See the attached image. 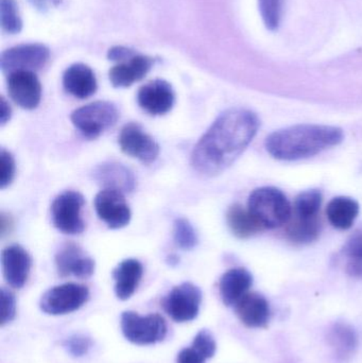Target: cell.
Here are the masks:
<instances>
[{
    "label": "cell",
    "mask_w": 362,
    "mask_h": 363,
    "mask_svg": "<svg viewBox=\"0 0 362 363\" xmlns=\"http://www.w3.org/2000/svg\"><path fill=\"white\" fill-rule=\"evenodd\" d=\"M259 119L244 108L222 113L196 145L191 164L204 177H214L229 168L256 135Z\"/></svg>",
    "instance_id": "obj_1"
},
{
    "label": "cell",
    "mask_w": 362,
    "mask_h": 363,
    "mask_svg": "<svg viewBox=\"0 0 362 363\" xmlns=\"http://www.w3.org/2000/svg\"><path fill=\"white\" fill-rule=\"evenodd\" d=\"M344 140L341 129L329 125H299L278 130L266 140L268 152L281 161L314 157Z\"/></svg>",
    "instance_id": "obj_2"
},
{
    "label": "cell",
    "mask_w": 362,
    "mask_h": 363,
    "mask_svg": "<svg viewBox=\"0 0 362 363\" xmlns=\"http://www.w3.org/2000/svg\"><path fill=\"white\" fill-rule=\"evenodd\" d=\"M248 209L263 228H276L290 220V203L278 188L255 189L249 198Z\"/></svg>",
    "instance_id": "obj_3"
},
{
    "label": "cell",
    "mask_w": 362,
    "mask_h": 363,
    "mask_svg": "<svg viewBox=\"0 0 362 363\" xmlns=\"http://www.w3.org/2000/svg\"><path fill=\"white\" fill-rule=\"evenodd\" d=\"M119 112L114 104L97 101L74 111L72 121L84 138L94 140L112 128L118 121Z\"/></svg>",
    "instance_id": "obj_4"
},
{
    "label": "cell",
    "mask_w": 362,
    "mask_h": 363,
    "mask_svg": "<svg viewBox=\"0 0 362 363\" xmlns=\"http://www.w3.org/2000/svg\"><path fill=\"white\" fill-rule=\"evenodd\" d=\"M121 330L128 341L137 345H154L167 334L165 320L157 313L140 317L134 311L121 315Z\"/></svg>",
    "instance_id": "obj_5"
},
{
    "label": "cell",
    "mask_w": 362,
    "mask_h": 363,
    "mask_svg": "<svg viewBox=\"0 0 362 363\" xmlns=\"http://www.w3.org/2000/svg\"><path fill=\"white\" fill-rule=\"evenodd\" d=\"M84 204V196L80 192L72 190L62 192L51 205L53 225L65 234H81L85 228L84 221L81 217Z\"/></svg>",
    "instance_id": "obj_6"
},
{
    "label": "cell",
    "mask_w": 362,
    "mask_h": 363,
    "mask_svg": "<svg viewBox=\"0 0 362 363\" xmlns=\"http://www.w3.org/2000/svg\"><path fill=\"white\" fill-rule=\"evenodd\" d=\"M89 298V288L79 284H64L43 294L40 307L51 315H67L83 306Z\"/></svg>",
    "instance_id": "obj_7"
},
{
    "label": "cell",
    "mask_w": 362,
    "mask_h": 363,
    "mask_svg": "<svg viewBox=\"0 0 362 363\" xmlns=\"http://www.w3.org/2000/svg\"><path fill=\"white\" fill-rule=\"evenodd\" d=\"M50 57V51L42 44H25L13 47L2 52L0 67L6 74L16 72L42 69Z\"/></svg>",
    "instance_id": "obj_8"
},
{
    "label": "cell",
    "mask_w": 362,
    "mask_h": 363,
    "mask_svg": "<svg viewBox=\"0 0 362 363\" xmlns=\"http://www.w3.org/2000/svg\"><path fill=\"white\" fill-rule=\"evenodd\" d=\"M201 302V290L193 284L183 283L164 298L163 307L172 320L184 323L197 318Z\"/></svg>",
    "instance_id": "obj_9"
},
{
    "label": "cell",
    "mask_w": 362,
    "mask_h": 363,
    "mask_svg": "<svg viewBox=\"0 0 362 363\" xmlns=\"http://www.w3.org/2000/svg\"><path fill=\"white\" fill-rule=\"evenodd\" d=\"M119 146L125 155L144 164H151L159 155V146L137 123L125 125L118 138Z\"/></svg>",
    "instance_id": "obj_10"
},
{
    "label": "cell",
    "mask_w": 362,
    "mask_h": 363,
    "mask_svg": "<svg viewBox=\"0 0 362 363\" xmlns=\"http://www.w3.org/2000/svg\"><path fill=\"white\" fill-rule=\"evenodd\" d=\"M95 209L98 217L113 230L125 228L131 220V209L123 192L118 190H101L96 196Z\"/></svg>",
    "instance_id": "obj_11"
},
{
    "label": "cell",
    "mask_w": 362,
    "mask_h": 363,
    "mask_svg": "<svg viewBox=\"0 0 362 363\" xmlns=\"http://www.w3.org/2000/svg\"><path fill=\"white\" fill-rule=\"evenodd\" d=\"M8 91L13 101L25 110L38 108L42 98V85L33 72L9 74Z\"/></svg>",
    "instance_id": "obj_12"
},
{
    "label": "cell",
    "mask_w": 362,
    "mask_h": 363,
    "mask_svg": "<svg viewBox=\"0 0 362 363\" xmlns=\"http://www.w3.org/2000/svg\"><path fill=\"white\" fill-rule=\"evenodd\" d=\"M55 266L60 277L89 279L95 272V262L87 256L78 245L68 242L64 245L55 256Z\"/></svg>",
    "instance_id": "obj_13"
},
{
    "label": "cell",
    "mask_w": 362,
    "mask_h": 363,
    "mask_svg": "<svg viewBox=\"0 0 362 363\" xmlns=\"http://www.w3.org/2000/svg\"><path fill=\"white\" fill-rule=\"evenodd\" d=\"M137 102L142 110L149 114L159 116L171 110L174 104V91L165 80H153L140 87Z\"/></svg>",
    "instance_id": "obj_14"
},
{
    "label": "cell",
    "mask_w": 362,
    "mask_h": 363,
    "mask_svg": "<svg viewBox=\"0 0 362 363\" xmlns=\"http://www.w3.org/2000/svg\"><path fill=\"white\" fill-rule=\"evenodd\" d=\"M2 272L11 287L21 289L29 277L31 258L21 245H10L2 251Z\"/></svg>",
    "instance_id": "obj_15"
},
{
    "label": "cell",
    "mask_w": 362,
    "mask_h": 363,
    "mask_svg": "<svg viewBox=\"0 0 362 363\" xmlns=\"http://www.w3.org/2000/svg\"><path fill=\"white\" fill-rule=\"evenodd\" d=\"M152 65L153 60L151 57L135 52L132 57L114 66L110 70L108 78L114 87H129L144 79Z\"/></svg>",
    "instance_id": "obj_16"
},
{
    "label": "cell",
    "mask_w": 362,
    "mask_h": 363,
    "mask_svg": "<svg viewBox=\"0 0 362 363\" xmlns=\"http://www.w3.org/2000/svg\"><path fill=\"white\" fill-rule=\"evenodd\" d=\"M234 307L238 319L248 328H264L269 323V303L261 294L248 292Z\"/></svg>",
    "instance_id": "obj_17"
},
{
    "label": "cell",
    "mask_w": 362,
    "mask_h": 363,
    "mask_svg": "<svg viewBox=\"0 0 362 363\" xmlns=\"http://www.w3.org/2000/svg\"><path fill=\"white\" fill-rule=\"evenodd\" d=\"M63 85L68 94L79 99L91 97L98 87L97 79L93 70L82 63L74 64L66 69Z\"/></svg>",
    "instance_id": "obj_18"
},
{
    "label": "cell",
    "mask_w": 362,
    "mask_h": 363,
    "mask_svg": "<svg viewBox=\"0 0 362 363\" xmlns=\"http://www.w3.org/2000/svg\"><path fill=\"white\" fill-rule=\"evenodd\" d=\"M94 179L103 189L131 192L135 187L133 174L121 164L106 163L98 166L94 172Z\"/></svg>",
    "instance_id": "obj_19"
},
{
    "label": "cell",
    "mask_w": 362,
    "mask_h": 363,
    "mask_svg": "<svg viewBox=\"0 0 362 363\" xmlns=\"http://www.w3.org/2000/svg\"><path fill=\"white\" fill-rule=\"evenodd\" d=\"M252 275L244 269H232L220 279V296L227 306H235L252 286Z\"/></svg>",
    "instance_id": "obj_20"
},
{
    "label": "cell",
    "mask_w": 362,
    "mask_h": 363,
    "mask_svg": "<svg viewBox=\"0 0 362 363\" xmlns=\"http://www.w3.org/2000/svg\"><path fill=\"white\" fill-rule=\"evenodd\" d=\"M142 277V266L138 260L125 259L113 270L115 279V294L121 301L133 296Z\"/></svg>",
    "instance_id": "obj_21"
},
{
    "label": "cell",
    "mask_w": 362,
    "mask_h": 363,
    "mask_svg": "<svg viewBox=\"0 0 362 363\" xmlns=\"http://www.w3.org/2000/svg\"><path fill=\"white\" fill-rule=\"evenodd\" d=\"M327 213L332 225L338 230H349L358 216L359 205L348 196H338L329 202Z\"/></svg>",
    "instance_id": "obj_22"
},
{
    "label": "cell",
    "mask_w": 362,
    "mask_h": 363,
    "mask_svg": "<svg viewBox=\"0 0 362 363\" xmlns=\"http://www.w3.org/2000/svg\"><path fill=\"white\" fill-rule=\"evenodd\" d=\"M230 230L238 238H249L263 230V226L256 221L249 209L240 205L230 207L227 215Z\"/></svg>",
    "instance_id": "obj_23"
},
{
    "label": "cell",
    "mask_w": 362,
    "mask_h": 363,
    "mask_svg": "<svg viewBox=\"0 0 362 363\" xmlns=\"http://www.w3.org/2000/svg\"><path fill=\"white\" fill-rule=\"evenodd\" d=\"M327 339H329V345L335 350L338 359H348L356 350V333L346 324H335L329 330Z\"/></svg>",
    "instance_id": "obj_24"
},
{
    "label": "cell",
    "mask_w": 362,
    "mask_h": 363,
    "mask_svg": "<svg viewBox=\"0 0 362 363\" xmlns=\"http://www.w3.org/2000/svg\"><path fill=\"white\" fill-rule=\"evenodd\" d=\"M320 220L319 218L314 219H304V218L295 217L291 220L287 228L288 238L295 243L305 245L312 242L318 238L320 234Z\"/></svg>",
    "instance_id": "obj_25"
},
{
    "label": "cell",
    "mask_w": 362,
    "mask_h": 363,
    "mask_svg": "<svg viewBox=\"0 0 362 363\" xmlns=\"http://www.w3.org/2000/svg\"><path fill=\"white\" fill-rule=\"evenodd\" d=\"M321 203H322V194L318 190H307L302 192L295 199L293 216L304 218V219L319 218Z\"/></svg>",
    "instance_id": "obj_26"
},
{
    "label": "cell",
    "mask_w": 362,
    "mask_h": 363,
    "mask_svg": "<svg viewBox=\"0 0 362 363\" xmlns=\"http://www.w3.org/2000/svg\"><path fill=\"white\" fill-rule=\"evenodd\" d=\"M285 0H259V12L267 29L274 31L280 27Z\"/></svg>",
    "instance_id": "obj_27"
},
{
    "label": "cell",
    "mask_w": 362,
    "mask_h": 363,
    "mask_svg": "<svg viewBox=\"0 0 362 363\" xmlns=\"http://www.w3.org/2000/svg\"><path fill=\"white\" fill-rule=\"evenodd\" d=\"M174 241L181 249L191 250L197 245V233L186 219H178L174 222Z\"/></svg>",
    "instance_id": "obj_28"
},
{
    "label": "cell",
    "mask_w": 362,
    "mask_h": 363,
    "mask_svg": "<svg viewBox=\"0 0 362 363\" xmlns=\"http://www.w3.org/2000/svg\"><path fill=\"white\" fill-rule=\"evenodd\" d=\"M1 27L8 33H18L21 29V21L16 2L14 0H1Z\"/></svg>",
    "instance_id": "obj_29"
},
{
    "label": "cell",
    "mask_w": 362,
    "mask_h": 363,
    "mask_svg": "<svg viewBox=\"0 0 362 363\" xmlns=\"http://www.w3.org/2000/svg\"><path fill=\"white\" fill-rule=\"evenodd\" d=\"M0 188L4 189L14 179L15 162L12 155L4 149L0 152Z\"/></svg>",
    "instance_id": "obj_30"
},
{
    "label": "cell",
    "mask_w": 362,
    "mask_h": 363,
    "mask_svg": "<svg viewBox=\"0 0 362 363\" xmlns=\"http://www.w3.org/2000/svg\"><path fill=\"white\" fill-rule=\"evenodd\" d=\"M193 347L201 351L210 359L216 353L217 345L214 337L208 330H201L193 339Z\"/></svg>",
    "instance_id": "obj_31"
},
{
    "label": "cell",
    "mask_w": 362,
    "mask_h": 363,
    "mask_svg": "<svg viewBox=\"0 0 362 363\" xmlns=\"http://www.w3.org/2000/svg\"><path fill=\"white\" fill-rule=\"evenodd\" d=\"M16 315V298L9 290L1 289V325L10 323Z\"/></svg>",
    "instance_id": "obj_32"
},
{
    "label": "cell",
    "mask_w": 362,
    "mask_h": 363,
    "mask_svg": "<svg viewBox=\"0 0 362 363\" xmlns=\"http://www.w3.org/2000/svg\"><path fill=\"white\" fill-rule=\"evenodd\" d=\"M91 340L87 337L76 335L66 340L65 347L74 357H82L91 349Z\"/></svg>",
    "instance_id": "obj_33"
},
{
    "label": "cell",
    "mask_w": 362,
    "mask_h": 363,
    "mask_svg": "<svg viewBox=\"0 0 362 363\" xmlns=\"http://www.w3.org/2000/svg\"><path fill=\"white\" fill-rule=\"evenodd\" d=\"M344 254L349 262H361L362 260V230L356 232L344 247Z\"/></svg>",
    "instance_id": "obj_34"
},
{
    "label": "cell",
    "mask_w": 362,
    "mask_h": 363,
    "mask_svg": "<svg viewBox=\"0 0 362 363\" xmlns=\"http://www.w3.org/2000/svg\"><path fill=\"white\" fill-rule=\"evenodd\" d=\"M208 359V358L201 351L193 345L183 349L178 355V363H205Z\"/></svg>",
    "instance_id": "obj_35"
},
{
    "label": "cell",
    "mask_w": 362,
    "mask_h": 363,
    "mask_svg": "<svg viewBox=\"0 0 362 363\" xmlns=\"http://www.w3.org/2000/svg\"><path fill=\"white\" fill-rule=\"evenodd\" d=\"M135 51L131 50V49L125 48V47H115L108 52V59L117 62L125 61L128 57H132Z\"/></svg>",
    "instance_id": "obj_36"
},
{
    "label": "cell",
    "mask_w": 362,
    "mask_h": 363,
    "mask_svg": "<svg viewBox=\"0 0 362 363\" xmlns=\"http://www.w3.org/2000/svg\"><path fill=\"white\" fill-rule=\"evenodd\" d=\"M11 114H12V110H11L10 106L4 100V98L1 97V101H0V123L2 125H6L10 121Z\"/></svg>",
    "instance_id": "obj_37"
}]
</instances>
